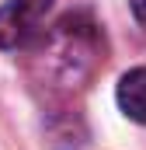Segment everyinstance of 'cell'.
I'll use <instances>...</instances> for the list:
<instances>
[{
	"instance_id": "6da1fadb",
	"label": "cell",
	"mask_w": 146,
	"mask_h": 150,
	"mask_svg": "<svg viewBox=\"0 0 146 150\" xmlns=\"http://www.w3.org/2000/svg\"><path fill=\"white\" fill-rule=\"evenodd\" d=\"M42 67L59 77V84H80L101 63V42L87 18L70 14L59 21V28L42 38Z\"/></svg>"
},
{
	"instance_id": "7a4b0ae2",
	"label": "cell",
	"mask_w": 146,
	"mask_h": 150,
	"mask_svg": "<svg viewBox=\"0 0 146 150\" xmlns=\"http://www.w3.org/2000/svg\"><path fill=\"white\" fill-rule=\"evenodd\" d=\"M49 7L52 0H11L7 7H0V49L28 45L42 32Z\"/></svg>"
},
{
	"instance_id": "3957f363",
	"label": "cell",
	"mask_w": 146,
	"mask_h": 150,
	"mask_svg": "<svg viewBox=\"0 0 146 150\" xmlns=\"http://www.w3.org/2000/svg\"><path fill=\"white\" fill-rule=\"evenodd\" d=\"M118 105L129 119L146 126V67H136L118 80Z\"/></svg>"
},
{
	"instance_id": "277c9868",
	"label": "cell",
	"mask_w": 146,
	"mask_h": 150,
	"mask_svg": "<svg viewBox=\"0 0 146 150\" xmlns=\"http://www.w3.org/2000/svg\"><path fill=\"white\" fill-rule=\"evenodd\" d=\"M129 4H132V14L146 25V0H129Z\"/></svg>"
}]
</instances>
